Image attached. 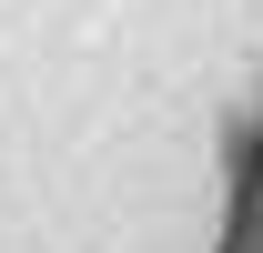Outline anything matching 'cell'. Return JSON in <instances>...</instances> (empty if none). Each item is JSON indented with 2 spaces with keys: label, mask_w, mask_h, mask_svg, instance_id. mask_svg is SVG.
Here are the masks:
<instances>
[{
  "label": "cell",
  "mask_w": 263,
  "mask_h": 253,
  "mask_svg": "<svg viewBox=\"0 0 263 253\" xmlns=\"http://www.w3.org/2000/svg\"><path fill=\"white\" fill-rule=\"evenodd\" d=\"M253 183H263V162H253Z\"/></svg>",
  "instance_id": "cell-1"
}]
</instances>
